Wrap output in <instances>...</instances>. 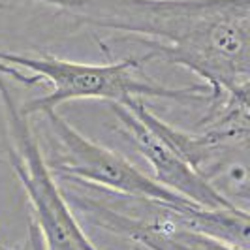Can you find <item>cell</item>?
<instances>
[{
  "label": "cell",
  "instance_id": "9",
  "mask_svg": "<svg viewBox=\"0 0 250 250\" xmlns=\"http://www.w3.org/2000/svg\"><path fill=\"white\" fill-rule=\"evenodd\" d=\"M0 250H4V249H2V247H0Z\"/></svg>",
  "mask_w": 250,
  "mask_h": 250
},
{
  "label": "cell",
  "instance_id": "1",
  "mask_svg": "<svg viewBox=\"0 0 250 250\" xmlns=\"http://www.w3.org/2000/svg\"><path fill=\"white\" fill-rule=\"evenodd\" d=\"M81 26L143 42L145 59L183 66L220 94L250 98V0H36Z\"/></svg>",
  "mask_w": 250,
  "mask_h": 250
},
{
  "label": "cell",
  "instance_id": "10",
  "mask_svg": "<svg viewBox=\"0 0 250 250\" xmlns=\"http://www.w3.org/2000/svg\"><path fill=\"white\" fill-rule=\"evenodd\" d=\"M0 164H2V160H0Z\"/></svg>",
  "mask_w": 250,
  "mask_h": 250
},
{
  "label": "cell",
  "instance_id": "5",
  "mask_svg": "<svg viewBox=\"0 0 250 250\" xmlns=\"http://www.w3.org/2000/svg\"><path fill=\"white\" fill-rule=\"evenodd\" d=\"M42 115L45 117L51 143V156L45 160L55 175L85 187H96L100 192L134 200L162 201L173 205L192 203L156 183L150 175H145L117 150L107 149L83 136L61 117L57 109H47Z\"/></svg>",
  "mask_w": 250,
  "mask_h": 250
},
{
  "label": "cell",
  "instance_id": "3",
  "mask_svg": "<svg viewBox=\"0 0 250 250\" xmlns=\"http://www.w3.org/2000/svg\"><path fill=\"white\" fill-rule=\"evenodd\" d=\"M0 62L13 66L51 85V92L21 105V111L40 115L47 109H57L66 102L105 100L109 104H126L130 100L162 98V100L192 102L211 100L213 92L205 83L194 87L173 88L150 79L138 77V72L149 61L143 57H130L107 64H87L64 61L51 55H28L0 51Z\"/></svg>",
  "mask_w": 250,
  "mask_h": 250
},
{
  "label": "cell",
  "instance_id": "2",
  "mask_svg": "<svg viewBox=\"0 0 250 250\" xmlns=\"http://www.w3.org/2000/svg\"><path fill=\"white\" fill-rule=\"evenodd\" d=\"M207 104V115L201 119L196 132H188L162 121L145 105V100L136 98L126 102L125 105H128L171 149H175L229 205L249 211V98L222 94Z\"/></svg>",
  "mask_w": 250,
  "mask_h": 250
},
{
  "label": "cell",
  "instance_id": "8",
  "mask_svg": "<svg viewBox=\"0 0 250 250\" xmlns=\"http://www.w3.org/2000/svg\"><path fill=\"white\" fill-rule=\"evenodd\" d=\"M136 250H141V249H139V247H136Z\"/></svg>",
  "mask_w": 250,
  "mask_h": 250
},
{
  "label": "cell",
  "instance_id": "6",
  "mask_svg": "<svg viewBox=\"0 0 250 250\" xmlns=\"http://www.w3.org/2000/svg\"><path fill=\"white\" fill-rule=\"evenodd\" d=\"M111 111L119 121L121 132L134 143L139 154L152 167V179L156 183L205 209H220V207L237 209L229 205L220 194H216L194 171V167L175 149H171L158 134H154L128 105L111 104Z\"/></svg>",
  "mask_w": 250,
  "mask_h": 250
},
{
  "label": "cell",
  "instance_id": "4",
  "mask_svg": "<svg viewBox=\"0 0 250 250\" xmlns=\"http://www.w3.org/2000/svg\"><path fill=\"white\" fill-rule=\"evenodd\" d=\"M0 100L10 136V166L19 179L30 207L32 220L47 250H98L74 216L62 188L49 167L32 130L30 117L21 111L6 75L0 74Z\"/></svg>",
  "mask_w": 250,
  "mask_h": 250
},
{
  "label": "cell",
  "instance_id": "7",
  "mask_svg": "<svg viewBox=\"0 0 250 250\" xmlns=\"http://www.w3.org/2000/svg\"><path fill=\"white\" fill-rule=\"evenodd\" d=\"M28 250H47L43 245V239L40 235V229L32 218L28 222Z\"/></svg>",
  "mask_w": 250,
  "mask_h": 250
}]
</instances>
